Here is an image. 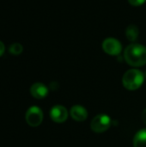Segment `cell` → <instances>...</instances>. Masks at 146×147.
<instances>
[{
	"mask_svg": "<svg viewBox=\"0 0 146 147\" xmlns=\"http://www.w3.org/2000/svg\"><path fill=\"white\" fill-rule=\"evenodd\" d=\"M125 60L128 65L134 67H139L146 65V47L132 43L127 46L124 52Z\"/></svg>",
	"mask_w": 146,
	"mask_h": 147,
	"instance_id": "cell-1",
	"label": "cell"
},
{
	"mask_svg": "<svg viewBox=\"0 0 146 147\" xmlns=\"http://www.w3.org/2000/svg\"><path fill=\"white\" fill-rule=\"evenodd\" d=\"M145 80L144 73L138 69L128 70L123 76V86L129 90H136L141 87Z\"/></svg>",
	"mask_w": 146,
	"mask_h": 147,
	"instance_id": "cell-2",
	"label": "cell"
},
{
	"mask_svg": "<svg viewBox=\"0 0 146 147\" xmlns=\"http://www.w3.org/2000/svg\"><path fill=\"white\" fill-rule=\"evenodd\" d=\"M111 126V119L108 115L101 114L94 117L90 123L91 129L97 134L106 132Z\"/></svg>",
	"mask_w": 146,
	"mask_h": 147,
	"instance_id": "cell-3",
	"label": "cell"
},
{
	"mask_svg": "<svg viewBox=\"0 0 146 147\" xmlns=\"http://www.w3.org/2000/svg\"><path fill=\"white\" fill-rule=\"evenodd\" d=\"M25 120L30 127H36L40 126L43 121V112L39 107L32 106L27 110Z\"/></svg>",
	"mask_w": 146,
	"mask_h": 147,
	"instance_id": "cell-4",
	"label": "cell"
},
{
	"mask_svg": "<svg viewBox=\"0 0 146 147\" xmlns=\"http://www.w3.org/2000/svg\"><path fill=\"white\" fill-rule=\"evenodd\" d=\"M103 51L112 56L119 55L122 51L121 43L114 38H107L102 42Z\"/></svg>",
	"mask_w": 146,
	"mask_h": 147,
	"instance_id": "cell-5",
	"label": "cell"
},
{
	"mask_svg": "<svg viewBox=\"0 0 146 147\" xmlns=\"http://www.w3.org/2000/svg\"><path fill=\"white\" fill-rule=\"evenodd\" d=\"M51 119L57 123L65 122L68 118V111L62 105H55L50 110Z\"/></svg>",
	"mask_w": 146,
	"mask_h": 147,
	"instance_id": "cell-6",
	"label": "cell"
},
{
	"mask_svg": "<svg viewBox=\"0 0 146 147\" xmlns=\"http://www.w3.org/2000/svg\"><path fill=\"white\" fill-rule=\"evenodd\" d=\"M30 94L36 99H43L48 94V88L42 83H35L30 87Z\"/></svg>",
	"mask_w": 146,
	"mask_h": 147,
	"instance_id": "cell-7",
	"label": "cell"
},
{
	"mask_svg": "<svg viewBox=\"0 0 146 147\" xmlns=\"http://www.w3.org/2000/svg\"><path fill=\"white\" fill-rule=\"evenodd\" d=\"M71 116L76 121H84L88 117L86 109L81 105H74L71 109Z\"/></svg>",
	"mask_w": 146,
	"mask_h": 147,
	"instance_id": "cell-8",
	"label": "cell"
},
{
	"mask_svg": "<svg viewBox=\"0 0 146 147\" xmlns=\"http://www.w3.org/2000/svg\"><path fill=\"white\" fill-rule=\"evenodd\" d=\"M134 147H146V128L139 130L133 139Z\"/></svg>",
	"mask_w": 146,
	"mask_h": 147,
	"instance_id": "cell-9",
	"label": "cell"
},
{
	"mask_svg": "<svg viewBox=\"0 0 146 147\" xmlns=\"http://www.w3.org/2000/svg\"><path fill=\"white\" fill-rule=\"evenodd\" d=\"M139 34V30L136 25H133V24L129 25L126 29V36L127 40L132 42L135 41L138 39Z\"/></svg>",
	"mask_w": 146,
	"mask_h": 147,
	"instance_id": "cell-10",
	"label": "cell"
},
{
	"mask_svg": "<svg viewBox=\"0 0 146 147\" xmlns=\"http://www.w3.org/2000/svg\"><path fill=\"white\" fill-rule=\"evenodd\" d=\"M9 53L13 55H19L22 53L23 47L20 43H14L9 47Z\"/></svg>",
	"mask_w": 146,
	"mask_h": 147,
	"instance_id": "cell-11",
	"label": "cell"
},
{
	"mask_svg": "<svg viewBox=\"0 0 146 147\" xmlns=\"http://www.w3.org/2000/svg\"><path fill=\"white\" fill-rule=\"evenodd\" d=\"M129 3L133 6H140L142 4H144L146 2V0H128Z\"/></svg>",
	"mask_w": 146,
	"mask_h": 147,
	"instance_id": "cell-12",
	"label": "cell"
},
{
	"mask_svg": "<svg viewBox=\"0 0 146 147\" xmlns=\"http://www.w3.org/2000/svg\"><path fill=\"white\" fill-rule=\"evenodd\" d=\"M4 51H5V46H4V44L0 40V57L3 54Z\"/></svg>",
	"mask_w": 146,
	"mask_h": 147,
	"instance_id": "cell-13",
	"label": "cell"
},
{
	"mask_svg": "<svg viewBox=\"0 0 146 147\" xmlns=\"http://www.w3.org/2000/svg\"><path fill=\"white\" fill-rule=\"evenodd\" d=\"M142 120H143V122L146 125V109L142 113Z\"/></svg>",
	"mask_w": 146,
	"mask_h": 147,
	"instance_id": "cell-14",
	"label": "cell"
},
{
	"mask_svg": "<svg viewBox=\"0 0 146 147\" xmlns=\"http://www.w3.org/2000/svg\"><path fill=\"white\" fill-rule=\"evenodd\" d=\"M145 77H146V71H145Z\"/></svg>",
	"mask_w": 146,
	"mask_h": 147,
	"instance_id": "cell-15",
	"label": "cell"
}]
</instances>
